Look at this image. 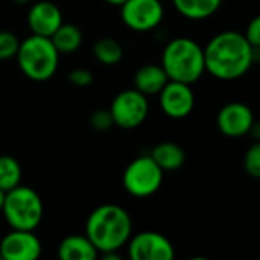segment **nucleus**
I'll return each mask as SVG.
<instances>
[{"mask_svg": "<svg viewBox=\"0 0 260 260\" xmlns=\"http://www.w3.org/2000/svg\"><path fill=\"white\" fill-rule=\"evenodd\" d=\"M206 73L218 81H236L245 76L256 61V49L238 30H222L204 46Z\"/></svg>", "mask_w": 260, "mask_h": 260, "instance_id": "obj_1", "label": "nucleus"}, {"mask_svg": "<svg viewBox=\"0 0 260 260\" xmlns=\"http://www.w3.org/2000/svg\"><path fill=\"white\" fill-rule=\"evenodd\" d=\"M85 235L94 244L99 254L119 251L133 236L129 213L117 204H102L87 218Z\"/></svg>", "mask_w": 260, "mask_h": 260, "instance_id": "obj_2", "label": "nucleus"}, {"mask_svg": "<svg viewBox=\"0 0 260 260\" xmlns=\"http://www.w3.org/2000/svg\"><path fill=\"white\" fill-rule=\"evenodd\" d=\"M160 64L171 81L195 84L206 73L204 47L189 37L172 38L161 52Z\"/></svg>", "mask_w": 260, "mask_h": 260, "instance_id": "obj_3", "label": "nucleus"}, {"mask_svg": "<svg viewBox=\"0 0 260 260\" xmlns=\"http://www.w3.org/2000/svg\"><path fill=\"white\" fill-rule=\"evenodd\" d=\"M59 56L61 53L49 37L32 34L20 41L15 59L26 78L35 82H46L56 73Z\"/></svg>", "mask_w": 260, "mask_h": 260, "instance_id": "obj_4", "label": "nucleus"}, {"mask_svg": "<svg viewBox=\"0 0 260 260\" xmlns=\"http://www.w3.org/2000/svg\"><path fill=\"white\" fill-rule=\"evenodd\" d=\"M2 213L11 229L35 232L44 215L43 200L32 187L18 184L6 192Z\"/></svg>", "mask_w": 260, "mask_h": 260, "instance_id": "obj_5", "label": "nucleus"}, {"mask_svg": "<svg viewBox=\"0 0 260 260\" xmlns=\"http://www.w3.org/2000/svg\"><path fill=\"white\" fill-rule=\"evenodd\" d=\"M165 171L151 155L134 158L123 171L122 183L125 190L136 198H148L157 193L163 184Z\"/></svg>", "mask_w": 260, "mask_h": 260, "instance_id": "obj_6", "label": "nucleus"}, {"mask_svg": "<svg viewBox=\"0 0 260 260\" xmlns=\"http://www.w3.org/2000/svg\"><path fill=\"white\" fill-rule=\"evenodd\" d=\"M108 110L116 126L122 129H136L149 114L148 96L140 93L137 88L123 90L114 96Z\"/></svg>", "mask_w": 260, "mask_h": 260, "instance_id": "obj_7", "label": "nucleus"}, {"mask_svg": "<svg viewBox=\"0 0 260 260\" xmlns=\"http://www.w3.org/2000/svg\"><path fill=\"white\" fill-rule=\"evenodd\" d=\"M120 18L134 32H151L161 24L165 6L161 0H126L120 6Z\"/></svg>", "mask_w": 260, "mask_h": 260, "instance_id": "obj_8", "label": "nucleus"}, {"mask_svg": "<svg viewBox=\"0 0 260 260\" xmlns=\"http://www.w3.org/2000/svg\"><path fill=\"white\" fill-rule=\"evenodd\" d=\"M131 260H172L175 248L172 242L158 232H140L129 238L126 244Z\"/></svg>", "mask_w": 260, "mask_h": 260, "instance_id": "obj_9", "label": "nucleus"}, {"mask_svg": "<svg viewBox=\"0 0 260 260\" xmlns=\"http://www.w3.org/2000/svg\"><path fill=\"white\" fill-rule=\"evenodd\" d=\"M158 104L165 116L180 120L192 114L195 108V93L192 84L171 81L158 93Z\"/></svg>", "mask_w": 260, "mask_h": 260, "instance_id": "obj_10", "label": "nucleus"}, {"mask_svg": "<svg viewBox=\"0 0 260 260\" xmlns=\"http://www.w3.org/2000/svg\"><path fill=\"white\" fill-rule=\"evenodd\" d=\"M254 122V113L250 105L238 101L225 104L216 116L218 129L230 139H239L250 134Z\"/></svg>", "mask_w": 260, "mask_h": 260, "instance_id": "obj_11", "label": "nucleus"}, {"mask_svg": "<svg viewBox=\"0 0 260 260\" xmlns=\"http://www.w3.org/2000/svg\"><path fill=\"white\" fill-rule=\"evenodd\" d=\"M41 251V241L32 230L11 229L0 241V257L5 260H35Z\"/></svg>", "mask_w": 260, "mask_h": 260, "instance_id": "obj_12", "label": "nucleus"}, {"mask_svg": "<svg viewBox=\"0 0 260 260\" xmlns=\"http://www.w3.org/2000/svg\"><path fill=\"white\" fill-rule=\"evenodd\" d=\"M64 23L59 6L49 0L35 2L27 11V26L32 34L41 37H52L55 30Z\"/></svg>", "mask_w": 260, "mask_h": 260, "instance_id": "obj_13", "label": "nucleus"}, {"mask_svg": "<svg viewBox=\"0 0 260 260\" xmlns=\"http://www.w3.org/2000/svg\"><path fill=\"white\" fill-rule=\"evenodd\" d=\"M169 82V76L161 64H145L134 75V88L146 96H158Z\"/></svg>", "mask_w": 260, "mask_h": 260, "instance_id": "obj_14", "label": "nucleus"}, {"mask_svg": "<svg viewBox=\"0 0 260 260\" xmlns=\"http://www.w3.org/2000/svg\"><path fill=\"white\" fill-rule=\"evenodd\" d=\"M56 254L61 260H94L99 251L87 235H70L59 242Z\"/></svg>", "mask_w": 260, "mask_h": 260, "instance_id": "obj_15", "label": "nucleus"}, {"mask_svg": "<svg viewBox=\"0 0 260 260\" xmlns=\"http://www.w3.org/2000/svg\"><path fill=\"white\" fill-rule=\"evenodd\" d=\"M224 0H172L174 8L187 20L201 21L213 17Z\"/></svg>", "mask_w": 260, "mask_h": 260, "instance_id": "obj_16", "label": "nucleus"}, {"mask_svg": "<svg viewBox=\"0 0 260 260\" xmlns=\"http://www.w3.org/2000/svg\"><path fill=\"white\" fill-rule=\"evenodd\" d=\"M151 157L155 160V163L165 172L177 171L186 163L184 149L178 143H174V142H161V143H158L152 149Z\"/></svg>", "mask_w": 260, "mask_h": 260, "instance_id": "obj_17", "label": "nucleus"}, {"mask_svg": "<svg viewBox=\"0 0 260 260\" xmlns=\"http://www.w3.org/2000/svg\"><path fill=\"white\" fill-rule=\"evenodd\" d=\"M52 43L55 44L56 50L62 55V53H73L76 52L84 40L82 30L72 23H62L55 34L50 37Z\"/></svg>", "mask_w": 260, "mask_h": 260, "instance_id": "obj_18", "label": "nucleus"}, {"mask_svg": "<svg viewBox=\"0 0 260 260\" xmlns=\"http://www.w3.org/2000/svg\"><path fill=\"white\" fill-rule=\"evenodd\" d=\"M93 56L104 66H116L123 58V47L116 38L104 37L93 44Z\"/></svg>", "mask_w": 260, "mask_h": 260, "instance_id": "obj_19", "label": "nucleus"}, {"mask_svg": "<svg viewBox=\"0 0 260 260\" xmlns=\"http://www.w3.org/2000/svg\"><path fill=\"white\" fill-rule=\"evenodd\" d=\"M21 166L12 155H0V189L8 192L21 184Z\"/></svg>", "mask_w": 260, "mask_h": 260, "instance_id": "obj_20", "label": "nucleus"}, {"mask_svg": "<svg viewBox=\"0 0 260 260\" xmlns=\"http://www.w3.org/2000/svg\"><path fill=\"white\" fill-rule=\"evenodd\" d=\"M244 169L251 178L260 180V140H256L245 151Z\"/></svg>", "mask_w": 260, "mask_h": 260, "instance_id": "obj_21", "label": "nucleus"}, {"mask_svg": "<svg viewBox=\"0 0 260 260\" xmlns=\"http://www.w3.org/2000/svg\"><path fill=\"white\" fill-rule=\"evenodd\" d=\"M20 47V40L9 30H0V61L15 58Z\"/></svg>", "mask_w": 260, "mask_h": 260, "instance_id": "obj_22", "label": "nucleus"}, {"mask_svg": "<svg viewBox=\"0 0 260 260\" xmlns=\"http://www.w3.org/2000/svg\"><path fill=\"white\" fill-rule=\"evenodd\" d=\"M90 125L96 131H108L114 125L110 110H96L90 117Z\"/></svg>", "mask_w": 260, "mask_h": 260, "instance_id": "obj_23", "label": "nucleus"}, {"mask_svg": "<svg viewBox=\"0 0 260 260\" xmlns=\"http://www.w3.org/2000/svg\"><path fill=\"white\" fill-rule=\"evenodd\" d=\"M244 35L247 37V40L250 41V44H251L254 49L260 50V14H257L256 17H253V18L248 21Z\"/></svg>", "mask_w": 260, "mask_h": 260, "instance_id": "obj_24", "label": "nucleus"}, {"mask_svg": "<svg viewBox=\"0 0 260 260\" xmlns=\"http://www.w3.org/2000/svg\"><path fill=\"white\" fill-rule=\"evenodd\" d=\"M69 81L76 87H88L93 82V73L88 69H75L69 73Z\"/></svg>", "mask_w": 260, "mask_h": 260, "instance_id": "obj_25", "label": "nucleus"}, {"mask_svg": "<svg viewBox=\"0 0 260 260\" xmlns=\"http://www.w3.org/2000/svg\"><path fill=\"white\" fill-rule=\"evenodd\" d=\"M107 3H110V5H114V6H122L126 0H105Z\"/></svg>", "mask_w": 260, "mask_h": 260, "instance_id": "obj_26", "label": "nucleus"}, {"mask_svg": "<svg viewBox=\"0 0 260 260\" xmlns=\"http://www.w3.org/2000/svg\"><path fill=\"white\" fill-rule=\"evenodd\" d=\"M5 197H6V192L0 189V212H2V207H3V203H5Z\"/></svg>", "mask_w": 260, "mask_h": 260, "instance_id": "obj_27", "label": "nucleus"}, {"mask_svg": "<svg viewBox=\"0 0 260 260\" xmlns=\"http://www.w3.org/2000/svg\"><path fill=\"white\" fill-rule=\"evenodd\" d=\"M15 3H18V5H26V3H29V2H32V0H14Z\"/></svg>", "mask_w": 260, "mask_h": 260, "instance_id": "obj_28", "label": "nucleus"}]
</instances>
